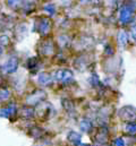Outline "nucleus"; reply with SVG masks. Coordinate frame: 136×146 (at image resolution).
<instances>
[{
    "label": "nucleus",
    "instance_id": "obj_14",
    "mask_svg": "<svg viewBox=\"0 0 136 146\" xmlns=\"http://www.w3.org/2000/svg\"><path fill=\"white\" fill-rule=\"evenodd\" d=\"M92 83H94L95 85L94 86H97V85H99L100 83H99V79H98V77L95 76V75H93V77H92Z\"/></svg>",
    "mask_w": 136,
    "mask_h": 146
},
{
    "label": "nucleus",
    "instance_id": "obj_5",
    "mask_svg": "<svg viewBox=\"0 0 136 146\" xmlns=\"http://www.w3.org/2000/svg\"><path fill=\"white\" fill-rule=\"evenodd\" d=\"M49 29H50V23H49V21H48V19H43V21L40 23L39 32L42 33V34H44V33H48Z\"/></svg>",
    "mask_w": 136,
    "mask_h": 146
},
{
    "label": "nucleus",
    "instance_id": "obj_3",
    "mask_svg": "<svg viewBox=\"0 0 136 146\" xmlns=\"http://www.w3.org/2000/svg\"><path fill=\"white\" fill-rule=\"evenodd\" d=\"M120 21L123 22V23H128L129 21H131V18H132V9L129 8V7H124L123 9H121V11H120Z\"/></svg>",
    "mask_w": 136,
    "mask_h": 146
},
{
    "label": "nucleus",
    "instance_id": "obj_1",
    "mask_svg": "<svg viewBox=\"0 0 136 146\" xmlns=\"http://www.w3.org/2000/svg\"><path fill=\"white\" fill-rule=\"evenodd\" d=\"M56 78L63 83H69L73 80V73L69 70H58L56 74Z\"/></svg>",
    "mask_w": 136,
    "mask_h": 146
},
{
    "label": "nucleus",
    "instance_id": "obj_6",
    "mask_svg": "<svg viewBox=\"0 0 136 146\" xmlns=\"http://www.w3.org/2000/svg\"><path fill=\"white\" fill-rule=\"evenodd\" d=\"M51 82H52V79L48 74H41L39 76V83L42 85H49Z\"/></svg>",
    "mask_w": 136,
    "mask_h": 146
},
{
    "label": "nucleus",
    "instance_id": "obj_2",
    "mask_svg": "<svg viewBox=\"0 0 136 146\" xmlns=\"http://www.w3.org/2000/svg\"><path fill=\"white\" fill-rule=\"evenodd\" d=\"M17 67H18V61H17V59H16V58H11V59H9V60L6 62V65L3 66V69H5L6 73H14V72L17 69Z\"/></svg>",
    "mask_w": 136,
    "mask_h": 146
},
{
    "label": "nucleus",
    "instance_id": "obj_11",
    "mask_svg": "<svg viewBox=\"0 0 136 146\" xmlns=\"http://www.w3.org/2000/svg\"><path fill=\"white\" fill-rule=\"evenodd\" d=\"M126 129L129 131V133H135V125L134 123H128L127 125V127H126Z\"/></svg>",
    "mask_w": 136,
    "mask_h": 146
},
{
    "label": "nucleus",
    "instance_id": "obj_7",
    "mask_svg": "<svg viewBox=\"0 0 136 146\" xmlns=\"http://www.w3.org/2000/svg\"><path fill=\"white\" fill-rule=\"evenodd\" d=\"M68 139H69L70 142H73L74 144H78V143L81 142V135L77 134V133H75V131H71V133H69V135H68Z\"/></svg>",
    "mask_w": 136,
    "mask_h": 146
},
{
    "label": "nucleus",
    "instance_id": "obj_10",
    "mask_svg": "<svg viewBox=\"0 0 136 146\" xmlns=\"http://www.w3.org/2000/svg\"><path fill=\"white\" fill-rule=\"evenodd\" d=\"M44 9L48 10L50 14H53V13H55V5H52V3L45 5V6H44Z\"/></svg>",
    "mask_w": 136,
    "mask_h": 146
},
{
    "label": "nucleus",
    "instance_id": "obj_9",
    "mask_svg": "<svg viewBox=\"0 0 136 146\" xmlns=\"http://www.w3.org/2000/svg\"><path fill=\"white\" fill-rule=\"evenodd\" d=\"M9 91H7V90H3V91H1L0 92V100H6V99H8L9 98Z\"/></svg>",
    "mask_w": 136,
    "mask_h": 146
},
{
    "label": "nucleus",
    "instance_id": "obj_4",
    "mask_svg": "<svg viewBox=\"0 0 136 146\" xmlns=\"http://www.w3.org/2000/svg\"><path fill=\"white\" fill-rule=\"evenodd\" d=\"M15 112H16V107H15V104H10V106H8L7 108H3V109L0 110V117L9 118V117L13 115Z\"/></svg>",
    "mask_w": 136,
    "mask_h": 146
},
{
    "label": "nucleus",
    "instance_id": "obj_8",
    "mask_svg": "<svg viewBox=\"0 0 136 146\" xmlns=\"http://www.w3.org/2000/svg\"><path fill=\"white\" fill-rule=\"evenodd\" d=\"M81 128L83 131H89L91 128H92V123L89 121V120H83L81 122Z\"/></svg>",
    "mask_w": 136,
    "mask_h": 146
},
{
    "label": "nucleus",
    "instance_id": "obj_13",
    "mask_svg": "<svg viewBox=\"0 0 136 146\" xmlns=\"http://www.w3.org/2000/svg\"><path fill=\"white\" fill-rule=\"evenodd\" d=\"M35 65H36V62H35V59H31V60L29 61V64H27L29 68H33Z\"/></svg>",
    "mask_w": 136,
    "mask_h": 146
},
{
    "label": "nucleus",
    "instance_id": "obj_12",
    "mask_svg": "<svg viewBox=\"0 0 136 146\" xmlns=\"http://www.w3.org/2000/svg\"><path fill=\"white\" fill-rule=\"evenodd\" d=\"M115 145L116 146H125V143H124V141H123L121 138H118V139L115 141Z\"/></svg>",
    "mask_w": 136,
    "mask_h": 146
}]
</instances>
